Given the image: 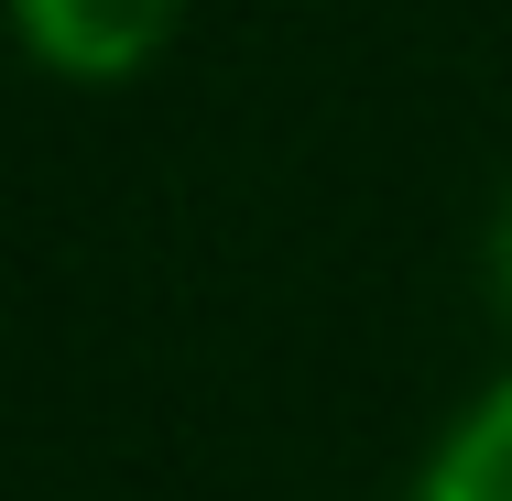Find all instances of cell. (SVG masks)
Segmentation results:
<instances>
[{
    "instance_id": "obj_1",
    "label": "cell",
    "mask_w": 512,
    "mask_h": 501,
    "mask_svg": "<svg viewBox=\"0 0 512 501\" xmlns=\"http://www.w3.org/2000/svg\"><path fill=\"white\" fill-rule=\"evenodd\" d=\"M11 33L55 77H142L175 33V0H11Z\"/></svg>"
},
{
    "instance_id": "obj_2",
    "label": "cell",
    "mask_w": 512,
    "mask_h": 501,
    "mask_svg": "<svg viewBox=\"0 0 512 501\" xmlns=\"http://www.w3.org/2000/svg\"><path fill=\"white\" fill-rule=\"evenodd\" d=\"M414 501H512V382L491 403H469V425L425 458Z\"/></svg>"
},
{
    "instance_id": "obj_3",
    "label": "cell",
    "mask_w": 512,
    "mask_h": 501,
    "mask_svg": "<svg viewBox=\"0 0 512 501\" xmlns=\"http://www.w3.org/2000/svg\"><path fill=\"white\" fill-rule=\"evenodd\" d=\"M491 295H502V316H512V197H502V218H491Z\"/></svg>"
}]
</instances>
